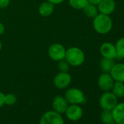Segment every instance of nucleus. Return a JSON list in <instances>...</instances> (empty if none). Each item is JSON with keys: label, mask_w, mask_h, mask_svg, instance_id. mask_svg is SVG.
<instances>
[{"label": "nucleus", "mask_w": 124, "mask_h": 124, "mask_svg": "<svg viewBox=\"0 0 124 124\" xmlns=\"http://www.w3.org/2000/svg\"><path fill=\"white\" fill-rule=\"evenodd\" d=\"M67 49L60 43H53L50 45L47 50V53L51 60L53 61H59L65 58Z\"/></svg>", "instance_id": "4"}, {"label": "nucleus", "mask_w": 124, "mask_h": 124, "mask_svg": "<svg viewBox=\"0 0 124 124\" xmlns=\"http://www.w3.org/2000/svg\"><path fill=\"white\" fill-rule=\"evenodd\" d=\"M83 11L84 14L88 18H93L99 14V10H98L97 6L90 4V3H88L83 9Z\"/></svg>", "instance_id": "18"}, {"label": "nucleus", "mask_w": 124, "mask_h": 124, "mask_svg": "<svg viewBox=\"0 0 124 124\" xmlns=\"http://www.w3.org/2000/svg\"><path fill=\"white\" fill-rule=\"evenodd\" d=\"M55 10V5L48 1H45L40 4L38 8L39 14L42 17H47L52 15Z\"/></svg>", "instance_id": "15"}, {"label": "nucleus", "mask_w": 124, "mask_h": 124, "mask_svg": "<svg viewBox=\"0 0 124 124\" xmlns=\"http://www.w3.org/2000/svg\"><path fill=\"white\" fill-rule=\"evenodd\" d=\"M117 103V98L110 91H105L99 99V105L103 110H112Z\"/></svg>", "instance_id": "6"}, {"label": "nucleus", "mask_w": 124, "mask_h": 124, "mask_svg": "<svg viewBox=\"0 0 124 124\" xmlns=\"http://www.w3.org/2000/svg\"><path fill=\"white\" fill-rule=\"evenodd\" d=\"M64 97L70 104H81L85 101L84 93L77 88H69L66 91Z\"/></svg>", "instance_id": "3"}, {"label": "nucleus", "mask_w": 124, "mask_h": 124, "mask_svg": "<svg viewBox=\"0 0 124 124\" xmlns=\"http://www.w3.org/2000/svg\"><path fill=\"white\" fill-rule=\"evenodd\" d=\"M72 82V77L69 72H59L53 79L54 85L58 89L67 88Z\"/></svg>", "instance_id": "7"}, {"label": "nucleus", "mask_w": 124, "mask_h": 124, "mask_svg": "<svg viewBox=\"0 0 124 124\" xmlns=\"http://www.w3.org/2000/svg\"><path fill=\"white\" fill-rule=\"evenodd\" d=\"M70 68V65L67 61V60L62 59L59 61H58V69L59 72H68Z\"/></svg>", "instance_id": "22"}, {"label": "nucleus", "mask_w": 124, "mask_h": 124, "mask_svg": "<svg viewBox=\"0 0 124 124\" xmlns=\"http://www.w3.org/2000/svg\"><path fill=\"white\" fill-rule=\"evenodd\" d=\"M112 93L117 98H123L124 96V83L115 81L112 87Z\"/></svg>", "instance_id": "17"}, {"label": "nucleus", "mask_w": 124, "mask_h": 124, "mask_svg": "<svg viewBox=\"0 0 124 124\" xmlns=\"http://www.w3.org/2000/svg\"><path fill=\"white\" fill-rule=\"evenodd\" d=\"M2 48V43L1 40H0V51H1Z\"/></svg>", "instance_id": "29"}, {"label": "nucleus", "mask_w": 124, "mask_h": 124, "mask_svg": "<svg viewBox=\"0 0 124 124\" xmlns=\"http://www.w3.org/2000/svg\"><path fill=\"white\" fill-rule=\"evenodd\" d=\"M112 114L116 124H124V102L117 103L112 109Z\"/></svg>", "instance_id": "13"}, {"label": "nucleus", "mask_w": 124, "mask_h": 124, "mask_svg": "<svg viewBox=\"0 0 124 124\" xmlns=\"http://www.w3.org/2000/svg\"><path fill=\"white\" fill-rule=\"evenodd\" d=\"M67 117L72 121L79 120L83 115V110L80 104H70L65 112Z\"/></svg>", "instance_id": "8"}, {"label": "nucleus", "mask_w": 124, "mask_h": 124, "mask_svg": "<svg viewBox=\"0 0 124 124\" xmlns=\"http://www.w3.org/2000/svg\"><path fill=\"white\" fill-rule=\"evenodd\" d=\"M116 50V59L121 60L124 58V37L119 39L115 44Z\"/></svg>", "instance_id": "19"}, {"label": "nucleus", "mask_w": 124, "mask_h": 124, "mask_svg": "<svg viewBox=\"0 0 124 124\" xmlns=\"http://www.w3.org/2000/svg\"><path fill=\"white\" fill-rule=\"evenodd\" d=\"M88 2L90 4H92V5H94L97 6L101 2V0H88Z\"/></svg>", "instance_id": "28"}, {"label": "nucleus", "mask_w": 124, "mask_h": 124, "mask_svg": "<svg viewBox=\"0 0 124 124\" xmlns=\"http://www.w3.org/2000/svg\"><path fill=\"white\" fill-rule=\"evenodd\" d=\"M47 1L51 2L52 4H53L55 5H59V4L63 3L65 0H47Z\"/></svg>", "instance_id": "26"}, {"label": "nucleus", "mask_w": 124, "mask_h": 124, "mask_svg": "<svg viewBox=\"0 0 124 124\" xmlns=\"http://www.w3.org/2000/svg\"><path fill=\"white\" fill-rule=\"evenodd\" d=\"M65 59L70 67H80L85 61L84 52L78 47H71L66 51Z\"/></svg>", "instance_id": "2"}, {"label": "nucleus", "mask_w": 124, "mask_h": 124, "mask_svg": "<svg viewBox=\"0 0 124 124\" xmlns=\"http://www.w3.org/2000/svg\"><path fill=\"white\" fill-rule=\"evenodd\" d=\"M5 26L2 22H0V36L2 35L5 33Z\"/></svg>", "instance_id": "27"}, {"label": "nucleus", "mask_w": 124, "mask_h": 124, "mask_svg": "<svg viewBox=\"0 0 124 124\" xmlns=\"http://www.w3.org/2000/svg\"><path fill=\"white\" fill-rule=\"evenodd\" d=\"M116 8V4L114 0H101V2L97 5L99 13L109 16L112 14Z\"/></svg>", "instance_id": "11"}, {"label": "nucleus", "mask_w": 124, "mask_h": 124, "mask_svg": "<svg viewBox=\"0 0 124 124\" xmlns=\"http://www.w3.org/2000/svg\"><path fill=\"white\" fill-rule=\"evenodd\" d=\"M10 0H0V9H5L10 5Z\"/></svg>", "instance_id": "24"}, {"label": "nucleus", "mask_w": 124, "mask_h": 124, "mask_svg": "<svg viewBox=\"0 0 124 124\" xmlns=\"http://www.w3.org/2000/svg\"><path fill=\"white\" fill-rule=\"evenodd\" d=\"M115 83V80L112 78L109 73H102L98 78V85L103 91H109Z\"/></svg>", "instance_id": "9"}, {"label": "nucleus", "mask_w": 124, "mask_h": 124, "mask_svg": "<svg viewBox=\"0 0 124 124\" xmlns=\"http://www.w3.org/2000/svg\"><path fill=\"white\" fill-rule=\"evenodd\" d=\"M93 26L97 33L105 34L111 31L112 28V21L109 16L99 13L93 18Z\"/></svg>", "instance_id": "1"}, {"label": "nucleus", "mask_w": 124, "mask_h": 124, "mask_svg": "<svg viewBox=\"0 0 124 124\" xmlns=\"http://www.w3.org/2000/svg\"><path fill=\"white\" fill-rule=\"evenodd\" d=\"M17 102V96L13 93H8L5 97V104L9 106L14 105Z\"/></svg>", "instance_id": "23"}, {"label": "nucleus", "mask_w": 124, "mask_h": 124, "mask_svg": "<svg viewBox=\"0 0 124 124\" xmlns=\"http://www.w3.org/2000/svg\"><path fill=\"white\" fill-rule=\"evenodd\" d=\"M100 119L103 124H116L112 117V110H103L101 113Z\"/></svg>", "instance_id": "20"}, {"label": "nucleus", "mask_w": 124, "mask_h": 124, "mask_svg": "<svg viewBox=\"0 0 124 124\" xmlns=\"http://www.w3.org/2000/svg\"><path fill=\"white\" fill-rule=\"evenodd\" d=\"M68 106V101H67L64 96H56L55 97H54L52 102V107L53 110L60 114L65 113Z\"/></svg>", "instance_id": "10"}, {"label": "nucleus", "mask_w": 124, "mask_h": 124, "mask_svg": "<svg viewBox=\"0 0 124 124\" xmlns=\"http://www.w3.org/2000/svg\"><path fill=\"white\" fill-rule=\"evenodd\" d=\"M109 74L115 81L124 83V64H114Z\"/></svg>", "instance_id": "14"}, {"label": "nucleus", "mask_w": 124, "mask_h": 124, "mask_svg": "<svg viewBox=\"0 0 124 124\" xmlns=\"http://www.w3.org/2000/svg\"><path fill=\"white\" fill-rule=\"evenodd\" d=\"M123 98H124V96H123Z\"/></svg>", "instance_id": "30"}, {"label": "nucleus", "mask_w": 124, "mask_h": 124, "mask_svg": "<svg viewBox=\"0 0 124 124\" xmlns=\"http://www.w3.org/2000/svg\"><path fill=\"white\" fill-rule=\"evenodd\" d=\"M39 124H64V120L60 113L50 110L42 115Z\"/></svg>", "instance_id": "5"}, {"label": "nucleus", "mask_w": 124, "mask_h": 124, "mask_svg": "<svg viewBox=\"0 0 124 124\" xmlns=\"http://www.w3.org/2000/svg\"><path fill=\"white\" fill-rule=\"evenodd\" d=\"M68 3L71 8L75 10H83L88 4V0H68Z\"/></svg>", "instance_id": "21"}, {"label": "nucleus", "mask_w": 124, "mask_h": 124, "mask_svg": "<svg viewBox=\"0 0 124 124\" xmlns=\"http://www.w3.org/2000/svg\"><path fill=\"white\" fill-rule=\"evenodd\" d=\"M5 94L3 93L2 92H0V108L2 107L5 104Z\"/></svg>", "instance_id": "25"}, {"label": "nucleus", "mask_w": 124, "mask_h": 124, "mask_svg": "<svg viewBox=\"0 0 124 124\" xmlns=\"http://www.w3.org/2000/svg\"><path fill=\"white\" fill-rule=\"evenodd\" d=\"M100 53L103 58L115 59L116 58L115 46L111 42H104L100 47Z\"/></svg>", "instance_id": "12"}, {"label": "nucleus", "mask_w": 124, "mask_h": 124, "mask_svg": "<svg viewBox=\"0 0 124 124\" xmlns=\"http://www.w3.org/2000/svg\"><path fill=\"white\" fill-rule=\"evenodd\" d=\"M115 63L113 59H109L107 58H102L100 61L99 67L102 72L104 73H109L111 70L112 69Z\"/></svg>", "instance_id": "16"}]
</instances>
